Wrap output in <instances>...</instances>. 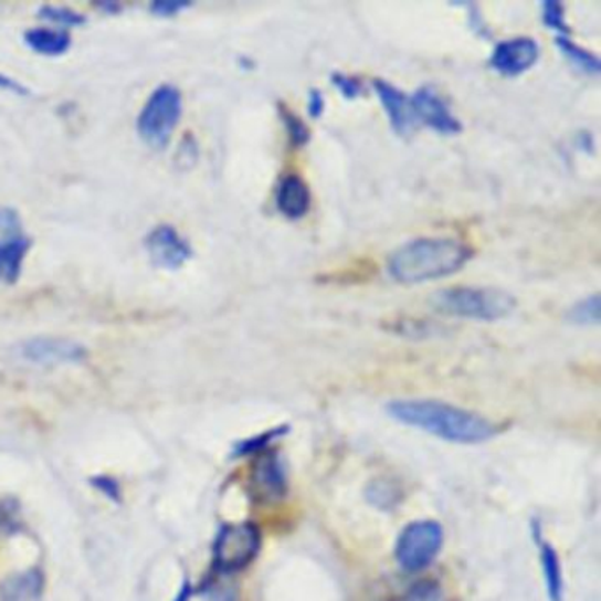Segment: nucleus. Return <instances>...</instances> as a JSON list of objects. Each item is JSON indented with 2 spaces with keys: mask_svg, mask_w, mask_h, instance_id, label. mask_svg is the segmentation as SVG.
Returning <instances> with one entry per match:
<instances>
[{
  "mask_svg": "<svg viewBox=\"0 0 601 601\" xmlns=\"http://www.w3.org/2000/svg\"><path fill=\"white\" fill-rule=\"evenodd\" d=\"M275 205L289 221H300L309 214L313 197L309 186L300 175L289 173L280 180L275 191Z\"/></svg>",
  "mask_w": 601,
  "mask_h": 601,
  "instance_id": "nucleus-14",
  "label": "nucleus"
},
{
  "mask_svg": "<svg viewBox=\"0 0 601 601\" xmlns=\"http://www.w3.org/2000/svg\"><path fill=\"white\" fill-rule=\"evenodd\" d=\"M288 434V428L281 425V428L271 429V431L263 432L260 436L251 437V440L242 441L235 449V455L239 457H256L257 453L265 452L271 449L272 443L280 437Z\"/></svg>",
  "mask_w": 601,
  "mask_h": 601,
  "instance_id": "nucleus-20",
  "label": "nucleus"
},
{
  "mask_svg": "<svg viewBox=\"0 0 601 601\" xmlns=\"http://www.w3.org/2000/svg\"><path fill=\"white\" fill-rule=\"evenodd\" d=\"M288 493L286 467L275 450H265L254 457L249 473V496L257 505H274Z\"/></svg>",
  "mask_w": 601,
  "mask_h": 601,
  "instance_id": "nucleus-8",
  "label": "nucleus"
},
{
  "mask_svg": "<svg viewBox=\"0 0 601 601\" xmlns=\"http://www.w3.org/2000/svg\"><path fill=\"white\" fill-rule=\"evenodd\" d=\"M27 46L40 55L46 57H61L71 49V34L62 29H50V27H35L23 35Z\"/></svg>",
  "mask_w": 601,
  "mask_h": 601,
  "instance_id": "nucleus-17",
  "label": "nucleus"
},
{
  "mask_svg": "<svg viewBox=\"0 0 601 601\" xmlns=\"http://www.w3.org/2000/svg\"><path fill=\"white\" fill-rule=\"evenodd\" d=\"M97 8L103 9L105 13L117 14L120 13L123 6L117 4V2H112V0H106V2H101V4H97Z\"/></svg>",
  "mask_w": 601,
  "mask_h": 601,
  "instance_id": "nucleus-31",
  "label": "nucleus"
},
{
  "mask_svg": "<svg viewBox=\"0 0 601 601\" xmlns=\"http://www.w3.org/2000/svg\"><path fill=\"white\" fill-rule=\"evenodd\" d=\"M0 91H8L11 94H17V96H27L29 94V91L23 87L22 83L9 78V76L2 75V73H0Z\"/></svg>",
  "mask_w": 601,
  "mask_h": 601,
  "instance_id": "nucleus-29",
  "label": "nucleus"
},
{
  "mask_svg": "<svg viewBox=\"0 0 601 601\" xmlns=\"http://www.w3.org/2000/svg\"><path fill=\"white\" fill-rule=\"evenodd\" d=\"M533 538L540 553L541 576L550 601H562L565 598V577H562L561 559L552 545L541 536L540 527L533 526Z\"/></svg>",
  "mask_w": 601,
  "mask_h": 601,
  "instance_id": "nucleus-15",
  "label": "nucleus"
},
{
  "mask_svg": "<svg viewBox=\"0 0 601 601\" xmlns=\"http://www.w3.org/2000/svg\"><path fill=\"white\" fill-rule=\"evenodd\" d=\"M182 109V92L170 83H162L140 109L136 131L150 149L165 150L170 145L175 127L179 126Z\"/></svg>",
  "mask_w": 601,
  "mask_h": 601,
  "instance_id": "nucleus-4",
  "label": "nucleus"
},
{
  "mask_svg": "<svg viewBox=\"0 0 601 601\" xmlns=\"http://www.w3.org/2000/svg\"><path fill=\"white\" fill-rule=\"evenodd\" d=\"M334 87L339 91L340 96L346 99H357L363 94V83L357 76L345 75V73H334L330 76Z\"/></svg>",
  "mask_w": 601,
  "mask_h": 601,
  "instance_id": "nucleus-25",
  "label": "nucleus"
},
{
  "mask_svg": "<svg viewBox=\"0 0 601 601\" xmlns=\"http://www.w3.org/2000/svg\"><path fill=\"white\" fill-rule=\"evenodd\" d=\"M150 262L162 271H179L192 257V247L171 224H159L145 239Z\"/></svg>",
  "mask_w": 601,
  "mask_h": 601,
  "instance_id": "nucleus-10",
  "label": "nucleus"
},
{
  "mask_svg": "<svg viewBox=\"0 0 601 601\" xmlns=\"http://www.w3.org/2000/svg\"><path fill=\"white\" fill-rule=\"evenodd\" d=\"M411 109H413L417 126H425L440 135H457L462 131V124L445 97L431 87H422L410 96Z\"/></svg>",
  "mask_w": 601,
  "mask_h": 601,
  "instance_id": "nucleus-9",
  "label": "nucleus"
},
{
  "mask_svg": "<svg viewBox=\"0 0 601 601\" xmlns=\"http://www.w3.org/2000/svg\"><path fill=\"white\" fill-rule=\"evenodd\" d=\"M556 44H558V49L561 50L562 55L573 66L579 67L582 73L593 76L600 75V59L593 52L579 46L576 41H571L570 35H558Z\"/></svg>",
  "mask_w": 601,
  "mask_h": 601,
  "instance_id": "nucleus-18",
  "label": "nucleus"
},
{
  "mask_svg": "<svg viewBox=\"0 0 601 601\" xmlns=\"http://www.w3.org/2000/svg\"><path fill=\"white\" fill-rule=\"evenodd\" d=\"M192 597V586L189 580H186L183 582L182 589H180V593L177 594V598H175V601H189Z\"/></svg>",
  "mask_w": 601,
  "mask_h": 601,
  "instance_id": "nucleus-32",
  "label": "nucleus"
},
{
  "mask_svg": "<svg viewBox=\"0 0 601 601\" xmlns=\"http://www.w3.org/2000/svg\"><path fill=\"white\" fill-rule=\"evenodd\" d=\"M372 87L378 94L388 120L392 124L393 131L402 138H408L417 129L410 96L384 80H375Z\"/></svg>",
  "mask_w": 601,
  "mask_h": 601,
  "instance_id": "nucleus-13",
  "label": "nucleus"
},
{
  "mask_svg": "<svg viewBox=\"0 0 601 601\" xmlns=\"http://www.w3.org/2000/svg\"><path fill=\"white\" fill-rule=\"evenodd\" d=\"M44 577L40 570L17 571L0 582V601H41Z\"/></svg>",
  "mask_w": 601,
  "mask_h": 601,
  "instance_id": "nucleus-16",
  "label": "nucleus"
},
{
  "mask_svg": "<svg viewBox=\"0 0 601 601\" xmlns=\"http://www.w3.org/2000/svg\"><path fill=\"white\" fill-rule=\"evenodd\" d=\"M38 13H40V18L57 25V29H62V31L87 23V18L75 9L66 8V6H43Z\"/></svg>",
  "mask_w": 601,
  "mask_h": 601,
  "instance_id": "nucleus-19",
  "label": "nucleus"
},
{
  "mask_svg": "<svg viewBox=\"0 0 601 601\" xmlns=\"http://www.w3.org/2000/svg\"><path fill=\"white\" fill-rule=\"evenodd\" d=\"M393 420L408 428L455 443V445H479L497 436L499 428L482 414L457 408L449 402L429 399H401L387 405Z\"/></svg>",
  "mask_w": 601,
  "mask_h": 601,
  "instance_id": "nucleus-1",
  "label": "nucleus"
},
{
  "mask_svg": "<svg viewBox=\"0 0 601 601\" xmlns=\"http://www.w3.org/2000/svg\"><path fill=\"white\" fill-rule=\"evenodd\" d=\"M94 485H96L99 491H103V493L108 494L112 499H118V487L114 479L96 478L94 479Z\"/></svg>",
  "mask_w": 601,
  "mask_h": 601,
  "instance_id": "nucleus-30",
  "label": "nucleus"
},
{
  "mask_svg": "<svg viewBox=\"0 0 601 601\" xmlns=\"http://www.w3.org/2000/svg\"><path fill=\"white\" fill-rule=\"evenodd\" d=\"M18 527V512L14 503H0V533L14 531Z\"/></svg>",
  "mask_w": 601,
  "mask_h": 601,
  "instance_id": "nucleus-27",
  "label": "nucleus"
},
{
  "mask_svg": "<svg viewBox=\"0 0 601 601\" xmlns=\"http://www.w3.org/2000/svg\"><path fill=\"white\" fill-rule=\"evenodd\" d=\"M473 257V249L457 239L428 236L410 240L388 257V274L401 284H422L457 274Z\"/></svg>",
  "mask_w": 601,
  "mask_h": 601,
  "instance_id": "nucleus-2",
  "label": "nucleus"
},
{
  "mask_svg": "<svg viewBox=\"0 0 601 601\" xmlns=\"http://www.w3.org/2000/svg\"><path fill=\"white\" fill-rule=\"evenodd\" d=\"M281 118H283L284 129L288 133V140L293 147H305L309 144V127L305 126L304 120L295 112L281 105Z\"/></svg>",
  "mask_w": 601,
  "mask_h": 601,
  "instance_id": "nucleus-22",
  "label": "nucleus"
},
{
  "mask_svg": "<svg viewBox=\"0 0 601 601\" xmlns=\"http://www.w3.org/2000/svg\"><path fill=\"white\" fill-rule=\"evenodd\" d=\"M262 550V531L253 523L228 524L214 541V568L230 576L245 570Z\"/></svg>",
  "mask_w": 601,
  "mask_h": 601,
  "instance_id": "nucleus-6",
  "label": "nucleus"
},
{
  "mask_svg": "<svg viewBox=\"0 0 601 601\" xmlns=\"http://www.w3.org/2000/svg\"><path fill=\"white\" fill-rule=\"evenodd\" d=\"M568 321L579 327H588V325H598L600 323V297L591 295V297L582 298L577 302L570 310H568Z\"/></svg>",
  "mask_w": 601,
  "mask_h": 601,
  "instance_id": "nucleus-21",
  "label": "nucleus"
},
{
  "mask_svg": "<svg viewBox=\"0 0 601 601\" xmlns=\"http://www.w3.org/2000/svg\"><path fill=\"white\" fill-rule=\"evenodd\" d=\"M540 59V46L531 38H514L496 44L491 67L497 75L515 78L531 70Z\"/></svg>",
  "mask_w": 601,
  "mask_h": 601,
  "instance_id": "nucleus-12",
  "label": "nucleus"
},
{
  "mask_svg": "<svg viewBox=\"0 0 601 601\" xmlns=\"http://www.w3.org/2000/svg\"><path fill=\"white\" fill-rule=\"evenodd\" d=\"M404 601H446L443 589L437 582L432 580H422L419 584H414L413 588L405 594Z\"/></svg>",
  "mask_w": 601,
  "mask_h": 601,
  "instance_id": "nucleus-24",
  "label": "nucleus"
},
{
  "mask_svg": "<svg viewBox=\"0 0 601 601\" xmlns=\"http://www.w3.org/2000/svg\"><path fill=\"white\" fill-rule=\"evenodd\" d=\"M31 247V236L25 235L17 210L0 207V283H18Z\"/></svg>",
  "mask_w": 601,
  "mask_h": 601,
  "instance_id": "nucleus-7",
  "label": "nucleus"
},
{
  "mask_svg": "<svg viewBox=\"0 0 601 601\" xmlns=\"http://www.w3.org/2000/svg\"><path fill=\"white\" fill-rule=\"evenodd\" d=\"M437 313L471 321H499L514 313L515 298L496 288L457 286L437 292L431 300Z\"/></svg>",
  "mask_w": 601,
  "mask_h": 601,
  "instance_id": "nucleus-3",
  "label": "nucleus"
},
{
  "mask_svg": "<svg viewBox=\"0 0 601 601\" xmlns=\"http://www.w3.org/2000/svg\"><path fill=\"white\" fill-rule=\"evenodd\" d=\"M18 354L35 366H62L82 362L87 357V349L64 337H32L23 340Z\"/></svg>",
  "mask_w": 601,
  "mask_h": 601,
  "instance_id": "nucleus-11",
  "label": "nucleus"
},
{
  "mask_svg": "<svg viewBox=\"0 0 601 601\" xmlns=\"http://www.w3.org/2000/svg\"><path fill=\"white\" fill-rule=\"evenodd\" d=\"M541 20L545 25L549 27L550 31L558 35H570V27L567 23V14H565V6L556 0H547L541 4Z\"/></svg>",
  "mask_w": 601,
  "mask_h": 601,
  "instance_id": "nucleus-23",
  "label": "nucleus"
},
{
  "mask_svg": "<svg viewBox=\"0 0 601 601\" xmlns=\"http://www.w3.org/2000/svg\"><path fill=\"white\" fill-rule=\"evenodd\" d=\"M191 8L188 0H154L150 4V13L159 18H173Z\"/></svg>",
  "mask_w": 601,
  "mask_h": 601,
  "instance_id": "nucleus-26",
  "label": "nucleus"
},
{
  "mask_svg": "<svg viewBox=\"0 0 601 601\" xmlns=\"http://www.w3.org/2000/svg\"><path fill=\"white\" fill-rule=\"evenodd\" d=\"M445 533L436 520H414L397 538L396 561L401 570L419 573L431 567L443 549Z\"/></svg>",
  "mask_w": 601,
  "mask_h": 601,
  "instance_id": "nucleus-5",
  "label": "nucleus"
},
{
  "mask_svg": "<svg viewBox=\"0 0 601 601\" xmlns=\"http://www.w3.org/2000/svg\"><path fill=\"white\" fill-rule=\"evenodd\" d=\"M307 112H309L310 117L319 118L325 112V99H323L321 91L318 88H313L309 92V101H307Z\"/></svg>",
  "mask_w": 601,
  "mask_h": 601,
  "instance_id": "nucleus-28",
  "label": "nucleus"
}]
</instances>
